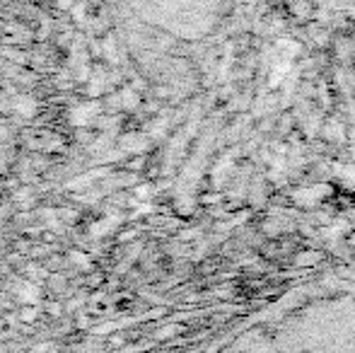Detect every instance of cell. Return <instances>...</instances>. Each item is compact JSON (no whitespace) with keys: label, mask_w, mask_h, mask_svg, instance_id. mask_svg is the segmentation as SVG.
<instances>
[{"label":"cell","mask_w":355,"mask_h":353,"mask_svg":"<svg viewBox=\"0 0 355 353\" xmlns=\"http://www.w3.org/2000/svg\"><path fill=\"white\" fill-rule=\"evenodd\" d=\"M37 317H39L37 305H24V307H22V312H19V320L27 322V325H32V322H37Z\"/></svg>","instance_id":"obj_4"},{"label":"cell","mask_w":355,"mask_h":353,"mask_svg":"<svg viewBox=\"0 0 355 353\" xmlns=\"http://www.w3.org/2000/svg\"><path fill=\"white\" fill-rule=\"evenodd\" d=\"M97 112H99L97 104H80L71 114V121L75 126H87V123H92V119L97 117Z\"/></svg>","instance_id":"obj_2"},{"label":"cell","mask_w":355,"mask_h":353,"mask_svg":"<svg viewBox=\"0 0 355 353\" xmlns=\"http://www.w3.org/2000/svg\"><path fill=\"white\" fill-rule=\"evenodd\" d=\"M49 312H51L53 317H61V305H58V302L56 305H49Z\"/></svg>","instance_id":"obj_6"},{"label":"cell","mask_w":355,"mask_h":353,"mask_svg":"<svg viewBox=\"0 0 355 353\" xmlns=\"http://www.w3.org/2000/svg\"><path fill=\"white\" fill-rule=\"evenodd\" d=\"M15 295H17V300L22 302V305H37V302L42 300V288L34 281H22L15 288Z\"/></svg>","instance_id":"obj_1"},{"label":"cell","mask_w":355,"mask_h":353,"mask_svg":"<svg viewBox=\"0 0 355 353\" xmlns=\"http://www.w3.org/2000/svg\"><path fill=\"white\" fill-rule=\"evenodd\" d=\"M12 109L19 117H34V114H37V102H34V97H29V94H17V97L12 99Z\"/></svg>","instance_id":"obj_3"},{"label":"cell","mask_w":355,"mask_h":353,"mask_svg":"<svg viewBox=\"0 0 355 353\" xmlns=\"http://www.w3.org/2000/svg\"><path fill=\"white\" fill-rule=\"evenodd\" d=\"M71 261H75V264L83 268V271H87V268L92 266V261H87V257H85L83 252H73V255H71Z\"/></svg>","instance_id":"obj_5"}]
</instances>
